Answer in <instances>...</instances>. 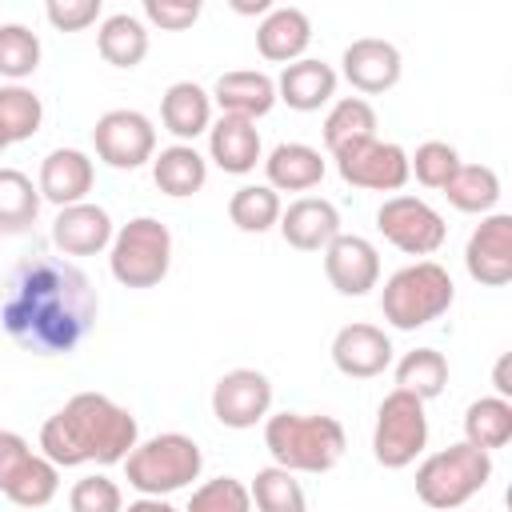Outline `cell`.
<instances>
[{
	"instance_id": "1",
	"label": "cell",
	"mask_w": 512,
	"mask_h": 512,
	"mask_svg": "<svg viewBox=\"0 0 512 512\" xmlns=\"http://www.w3.org/2000/svg\"><path fill=\"white\" fill-rule=\"evenodd\" d=\"M100 300L92 280L48 252H32L24 256L8 284H4V300H0V324L12 336V344H20L32 356H68L76 352L92 324H96Z\"/></svg>"
},
{
	"instance_id": "2",
	"label": "cell",
	"mask_w": 512,
	"mask_h": 512,
	"mask_svg": "<svg viewBox=\"0 0 512 512\" xmlns=\"http://www.w3.org/2000/svg\"><path fill=\"white\" fill-rule=\"evenodd\" d=\"M140 444L136 416L104 392H76L60 412H52L40 428V456L56 468L80 464H124V456Z\"/></svg>"
},
{
	"instance_id": "3",
	"label": "cell",
	"mask_w": 512,
	"mask_h": 512,
	"mask_svg": "<svg viewBox=\"0 0 512 512\" xmlns=\"http://www.w3.org/2000/svg\"><path fill=\"white\" fill-rule=\"evenodd\" d=\"M264 448L276 468L288 472H328L340 464L348 436L336 416L320 412H276L264 420Z\"/></svg>"
},
{
	"instance_id": "4",
	"label": "cell",
	"mask_w": 512,
	"mask_h": 512,
	"mask_svg": "<svg viewBox=\"0 0 512 512\" xmlns=\"http://www.w3.org/2000/svg\"><path fill=\"white\" fill-rule=\"evenodd\" d=\"M452 300H456V284L448 268H440L436 260H416L388 276L380 292V312L392 328L412 332V328L440 320L452 308Z\"/></svg>"
},
{
	"instance_id": "5",
	"label": "cell",
	"mask_w": 512,
	"mask_h": 512,
	"mask_svg": "<svg viewBox=\"0 0 512 512\" xmlns=\"http://www.w3.org/2000/svg\"><path fill=\"white\" fill-rule=\"evenodd\" d=\"M204 468V452L184 432H160L152 440H140L124 456V480L140 496H168L188 488Z\"/></svg>"
},
{
	"instance_id": "6",
	"label": "cell",
	"mask_w": 512,
	"mask_h": 512,
	"mask_svg": "<svg viewBox=\"0 0 512 512\" xmlns=\"http://www.w3.org/2000/svg\"><path fill=\"white\" fill-rule=\"evenodd\" d=\"M488 480H492V452L460 440L432 452L416 468V496L436 512H452L468 504L476 492H484Z\"/></svg>"
},
{
	"instance_id": "7",
	"label": "cell",
	"mask_w": 512,
	"mask_h": 512,
	"mask_svg": "<svg viewBox=\"0 0 512 512\" xmlns=\"http://www.w3.org/2000/svg\"><path fill=\"white\" fill-rule=\"evenodd\" d=\"M108 248V268L124 288H156L172 268V232L156 216L128 220Z\"/></svg>"
},
{
	"instance_id": "8",
	"label": "cell",
	"mask_w": 512,
	"mask_h": 512,
	"mask_svg": "<svg viewBox=\"0 0 512 512\" xmlns=\"http://www.w3.org/2000/svg\"><path fill=\"white\" fill-rule=\"evenodd\" d=\"M428 444V416H424V400H416L412 392L392 388L380 400L376 412V428H372V456L384 468H408Z\"/></svg>"
},
{
	"instance_id": "9",
	"label": "cell",
	"mask_w": 512,
	"mask_h": 512,
	"mask_svg": "<svg viewBox=\"0 0 512 512\" xmlns=\"http://www.w3.org/2000/svg\"><path fill=\"white\" fill-rule=\"evenodd\" d=\"M376 228L384 232L388 244H396L408 256H432L448 236L444 216L420 196H388L376 208Z\"/></svg>"
},
{
	"instance_id": "10",
	"label": "cell",
	"mask_w": 512,
	"mask_h": 512,
	"mask_svg": "<svg viewBox=\"0 0 512 512\" xmlns=\"http://www.w3.org/2000/svg\"><path fill=\"white\" fill-rule=\"evenodd\" d=\"M336 160V172L344 184L352 188H364V192H400L408 184V152L392 140H360V144H348L340 152H332Z\"/></svg>"
},
{
	"instance_id": "11",
	"label": "cell",
	"mask_w": 512,
	"mask_h": 512,
	"mask_svg": "<svg viewBox=\"0 0 512 512\" xmlns=\"http://www.w3.org/2000/svg\"><path fill=\"white\" fill-rule=\"evenodd\" d=\"M92 148L108 168L132 172L156 156V128L136 108H112L92 128Z\"/></svg>"
},
{
	"instance_id": "12",
	"label": "cell",
	"mask_w": 512,
	"mask_h": 512,
	"mask_svg": "<svg viewBox=\"0 0 512 512\" xmlns=\"http://www.w3.org/2000/svg\"><path fill=\"white\" fill-rule=\"evenodd\" d=\"M272 408V380L256 368H232L216 380L212 388V416L224 428H256L260 420H268Z\"/></svg>"
},
{
	"instance_id": "13",
	"label": "cell",
	"mask_w": 512,
	"mask_h": 512,
	"mask_svg": "<svg viewBox=\"0 0 512 512\" xmlns=\"http://www.w3.org/2000/svg\"><path fill=\"white\" fill-rule=\"evenodd\" d=\"M464 268L484 288H504L512 280V216L488 212L464 248Z\"/></svg>"
},
{
	"instance_id": "14",
	"label": "cell",
	"mask_w": 512,
	"mask_h": 512,
	"mask_svg": "<svg viewBox=\"0 0 512 512\" xmlns=\"http://www.w3.org/2000/svg\"><path fill=\"white\" fill-rule=\"evenodd\" d=\"M324 276L340 296H364L380 284V252L356 232H340L324 248Z\"/></svg>"
},
{
	"instance_id": "15",
	"label": "cell",
	"mask_w": 512,
	"mask_h": 512,
	"mask_svg": "<svg viewBox=\"0 0 512 512\" xmlns=\"http://www.w3.org/2000/svg\"><path fill=\"white\" fill-rule=\"evenodd\" d=\"M340 64H344V80H348L356 92H364V96H380V92L396 88V80H400V72H404L400 48L388 44V40H380V36H360V40H352V44L344 48Z\"/></svg>"
},
{
	"instance_id": "16",
	"label": "cell",
	"mask_w": 512,
	"mask_h": 512,
	"mask_svg": "<svg viewBox=\"0 0 512 512\" xmlns=\"http://www.w3.org/2000/svg\"><path fill=\"white\" fill-rule=\"evenodd\" d=\"M332 364L352 380H372L392 364V340L376 324H364V320L344 324L332 336Z\"/></svg>"
},
{
	"instance_id": "17",
	"label": "cell",
	"mask_w": 512,
	"mask_h": 512,
	"mask_svg": "<svg viewBox=\"0 0 512 512\" xmlns=\"http://www.w3.org/2000/svg\"><path fill=\"white\" fill-rule=\"evenodd\" d=\"M276 228L296 252H324L340 236V212L324 196H300L280 212Z\"/></svg>"
},
{
	"instance_id": "18",
	"label": "cell",
	"mask_w": 512,
	"mask_h": 512,
	"mask_svg": "<svg viewBox=\"0 0 512 512\" xmlns=\"http://www.w3.org/2000/svg\"><path fill=\"white\" fill-rule=\"evenodd\" d=\"M116 228H112V216L100 208V204H68L56 212L52 220V244L64 252V256H96L112 244Z\"/></svg>"
},
{
	"instance_id": "19",
	"label": "cell",
	"mask_w": 512,
	"mask_h": 512,
	"mask_svg": "<svg viewBox=\"0 0 512 512\" xmlns=\"http://www.w3.org/2000/svg\"><path fill=\"white\" fill-rule=\"evenodd\" d=\"M92 180H96V168L80 148H56V152L44 156L36 188H40V200H48L56 208H68V204H80L92 192Z\"/></svg>"
},
{
	"instance_id": "20",
	"label": "cell",
	"mask_w": 512,
	"mask_h": 512,
	"mask_svg": "<svg viewBox=\"0 0 512 512\" xmlns=\"http://www.w3.org/2000/svg\"><path fill=\"white\" fill-rule=\"evenodd\" d=\"M312 44V20L300 8H272L256 28V48L272 64H296L304 60Z\"/></svg>"
},
{
	"instance_id": "21",
	"label": "cell",
	"mask_w": 512,
	"mask_h": 512,
	"mask_svg": "<svg viewBox=\"0 0 512 512\" xmlns=\"http://www.w3.org/2000/svg\"><path fill=\"white\" fill-rule=\"evenodd\" d=\"M212 100L220 104L224 116H244V120H260L272 112L276 104V80L268 72H252V68H240V72H224L212 88Z\"/></svg>"
},
{
	"instance_id": "22",
	"label": "cell",
	"mask_w": 512,
	"mask_h": 512,
	"mask_svg": "<svg viewBox=\"0 0 512 512\" xmlns=\"http://www.w3.org/2000/svg\"><path fill=\"white\" fill-rule=\"evenodd\" d=\"M208 156L216 160L220 172H232V176L252 172L260 164V132H256V120L220 116L208 128Z\"/></svg>"
},
{
	"instance_id": "23",
	"label": "cell",
	"mask_w": 512,
	"mask_h": 512,
	"mask_svg": "<svg viewBox=\"0 0 512 512\" xmlns=\"http://www.w3.org/2000/svg\"><path fill=\"white\" fill-rule=\"evenodd\" d=\"M336 96V72L324 60H296L284 64L280 80H276V100H284L296 112H316Z\"/></svg>"
},
{
	"instance_id": "24",
	"label": "cell",
	"mask_w": 512,
	"mask_h": 512,
	"mask_svg": "<svg viewBox=\"0 0 512 512\" xmlns=\"http://www.w3.org/2000/svg\"><path fill=\"white\" fill-rule=\"evenodd\" d=\"M264 172H268V188L272 192H308V188H316L324 180V156L312 144L284 140V144H276L268 152Z\"/></svg>"
},
{
	"instance_id": "25",
	"label": "cell",
	"mask_w": 512,
	"mask_h": 512,
	"mask_svg": "<svg viewBox=\"0 0 512 512\" xmlns=\"http://www.w3.org/2000/svg\"><path fill=\"white\" fill-rule=\"evenodd\" d=\"M160 120L180 144H188L212 128V96L192 80H176L160 100Z\"/></svg>"
},
{
	"instance_id": "26",
	"label": "cell",
	"mask_w": 512,
	"mask_h": 512,
	"mask_svg": "<svg viewBox=\"0 0 512 512\" xmlns=\"http://www.w3.org/2000/svg\"><path fill=\"white\" fill-rule=\"evenodd\" d=\"M152 180L164 196H196L208 180V160L192 148V144H172V148H160V156H152Z\"/></svg>"
},
{
	"instance_id": "27",
	"label": "cell",
	"mask_w": 512,
	"mask_h": 512,
	"mask_svg": "<svg viewBox=\"0 0 512 512\" xmlns=\"http://www.w3.org/2000/svg\"><path fill=\"white\" fill-rule=\"evenodd\" d=\"M96 48L112 68H136L148 56V28L140 16L132 12H116L100 24L96 32Z\"/></svg>"
},
{
	"instance_id": "28",
	"label": "cell",
	"mask_w": 512,
	"mask_h": 512,
	"mask_svg": "<svg viewBox=\"0 0 512 512\" xmlns=\"http://www.w3.org/2000/svg\"><path fill=\"white\" fill-rule=\"evenodd\" d=\"M448 196V204L456 212H472V216H488L500 200V176L488 164H460L448 184L440 188Z\"/></svg>"
},
{
	"instance_id": "29",
	"label": "cell",
	"mask_w": 512,
	"mask_h": 512,
	"mask_svg": "<svg viewBox=\"0 0 512 512\" xmlns=\"http://www.w3.org/2000/svg\"><path fill=\"white\" fill-rule=\"evenodd\" d=\"M512 440V400L504 396H480L464 412V444L496 452Z\"/></svg>"
},
{
	"instance_id": "30",
	"label": "cell",
	"mask_w": 512,
	"mask_h": 512,
	"mask_svg": "<svg viewBox=\"0 0 512 512\" xmlns=\"http://www.w3.org/2000/svg\"><path fill=\"white\" fill-rule=\"evenodd\" d=\"M372 136H376V108L364 96H344V100H336L328 108V116H324V144H328V152H340V148L372 140Z\"/></svg>"
},
{
	"instance_id": "31",
	"label": "cell",
	"mask_w": 512,
	"mask_h": 512,
	"mask_svg": "<svg viewBox=\"0 0 512 512\" xmlns=\"http://www.w3.org/2000/svg\"><path fill=\"white\" fill-rule=\"evenodd\" d=\"M448 384V360L436 348H412L396 364V388L412 392L416 400H436Z\"/></svg>"
},
{
	"instance_id": "32",
	"label": "cell",
	"mask_w": 512,
	"mask_h": 512,
	"mask_svg": "<svg viewBox=\"0 0 512 512\" xmlns=\"http://www.w3.org/2000/svg\"><path fill=\"white\" fill-rule=\"evenodd\" d=\"M40 216V188L20 168H0V232H28Z\"/></svg>"
},
{
	"instance_id": "33",
	"label": "cell",
	"mask_w": 512,
	"mask_h": 512,
	"mask_svg": "<svg viewBox=\"0 0 512 512\" xmlns=\"http://www.w3.org/2000/svg\"><path fill=\"white\" fill-rule=\"evenodd\" d=\"M248 496L256 504V512H308L304 488L288 468H260L248 484Z\"/></svg>"
},
{
	"instance_id": "34",
	"label": "cell",
	"mask_w": 512,
	"mask_h": 512,
	"mask_svg": "<svg viewBox=\"0 0 512 512\" xmlns=\"http://www.w3.org/2000/svg\"><path fill=\"white\" fill-rule=\"evenodd\" d=\"M280 196L268 188V184H244V188H236L232 192V200H228V216H232V224L240 228V232H268V228H276L280 224Z\"/></svg>"
},
{
	"instance_id": "35",
	"label": "cell",
	"mask_w": 512,
	"mask_h": 512,
	"mask_svg": "<svg viewBox=\"0 0 512 512\" xmlns=\"http://www.w3.org/2000/svg\"><path fill=\"white\" fill-rule=\"evenodd\" d=\"M56 492H60V468L48 456H36V452L20 464V472L4 488V496L12 504H20V508H44Z\"/></svg>"
},
{
	"instance_id": "36",
	"label": "cell",
	"mask_w": 512,
	"mask_h": 512,
	"mask_svg": "<svg viewBox=\"0 0 512 512\" xmlns=\"http://www.w3.org/2000/svg\"><path fill=\"white\" fill-rule=\"evenodd\" d=\"M40 120H44V104L32 88H20V84L0 88V136H4V144L36 136Z\"/></svg>"
},
{
	"instance_id": "37",
	"label": "cell",
	"mask_w": 512,
	"mask_h": 512,
	"mask_svg": "<svg viewBox=\"0 0 512 512\" xmlns=\"http://www.w3.org/2000/svg\"><path fill=\"white\" fill-rule=\"evenodd\" d=\"M40 68V36L24 24H0V76L24 80Z\"/></svg>"
},
{
	"instance_id": "38",
	"label": "cell",
	"mask_w": 512,
	"mask_h": 512,
	"mask_svg": "<svg viewBox=\"0 0 512 512\" xmlns=\"http://www.w3.org/2000/svg\"><path fill=\"white\" fill-rule=\"evenodd\" d=\"M184 512H252V496L248 484H240L236 476H216L188 496Z\"/></svg>"
},
{
	"instance_id": "39",
	"label": "cell",
	"mask_w": 512,
	"mask_h": 512,
	"mask_svg": "<svg viewBox=\"0 0 512 512\" xmlns=\"http://www.w3.org/2000/svg\"><path fill=\"white\" fill-rule=\"evenodd\" d=\"M456 168H460V152L452 144H444V140H424L408 156V172H416V180L424 188H444Z\"/></svg>"
},
{
	"instance_id": "40",
	"label": "cell",
	"mask_w": 512,
	"mask_h": 512,
	"mask_svg": "<svg viewBox=\"0 0 512 512\" xmlns=\"http://www.w3.org/2000/svg\"><path fill=\"white\" fill-rule=\"evenodd\" d=\"M68 508L72 512H124V492H120L116 480L96 472V476H84V480L72 484Z\"/></svg>"
},
{
	"instance_id": "41",
	"label": "cell",
	"mask_w": 512,
	"mask_h": 512,
	"mask_svg": "<svg viewBox=\"0 0 512 512\" xmlns=\"http://www.w3.org/2000/svg\"><path fill=\"white\" fill-rule=\"evenodd\" d=\"M144 20L160 24L164 32H184L200 20V0H144Z\"/></svg>"
},
{
	"instance_id": "42",
	"label": "cell",
	"mask_w": 512,
	"mask_h": 512,
	"mask_svg": "<svg viewBox=\"0 0 512 512\" xmlns=\"http://www.w3.org/2000/svg\"><path fill=\"white\" fill-rule=\"evenodd\" d=\"M44 16L60 32H80L100 20V0H48Z\"/></svg>"
},
{
	"instance_id": "43",
	"label": "cell",
	"mask_w": 512,
	"mask_h": 512,
	"mask_svg": "<svg viewBox=\"0 0 512 512\" xmlns=\"http://www.w3.org/2000/svg\"><path fill=\"white\" fill-rule=\"evenodd\" d=\"M32 456V448H28V440L20 436V432H8V428H0V492L12 484V476L20 472V464Z\"/></svg>"
},
{
	"instance_id": "44",
	"label": "cell",
	"mask_w": 512,
	"mask_h": 512,
	"mask_svg": "<svg viewBox=\"0 0 512 512\" xmlns=\"http://www.w3.org/2000/svg\"><path fill=\"white\" fill-rule=\"evenodd\" d=\"M124 512H176L164 496H140V500H132Z\"/></svg>"
},
{
	"instance_id": "45",
	"label": "cell",
	"mask_w": 512,
	"mask_h": 512,
	"mask_svg": "<svg viewBox=\"0 0 512 512\" xmlns=\"http://www.w3.org/2000/svg\"><path fill=\"white\" fill-rule=\"evenodd\" d=\"M496 392H500L504 400L512 396V384H508V356H500V360H496Z\"/></svg>"
},
{
	"instance_id": "46",
	"label": "cell",
	"mask_w": 512,
	"mask_h": 512,
	"mask_svg": "<svg viewBox=\"0 0 512 512\" xmlns=\"http://www.w3.org/2000/svg\"><path fill=\"white\" fill-rule=\"evenodd\" d=\"M4 148H8V144H4V136H0V152H4Z\"/></svg>"
}]
</instances>
